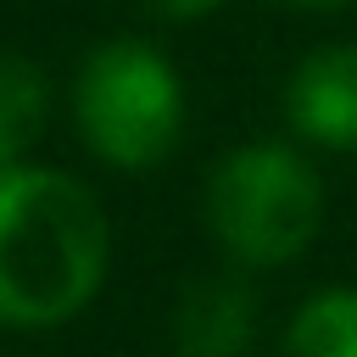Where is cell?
Returning a JSON list of instances; mask_svg holds the SVG:
<instances>
[{
    "label": "cell",
    "mask_w": 357,
    "mask_h": 357,
    "mask_svg": "<svg viewBox=\"0 0 357 357\" xmlns=\"http://www.w3.org/2000/svg\"><path fill=\"white\" fill-rule=\"evenodd\" d=\"M112 268V223L95 190L61 167H0V324L61 329Z\"/></svg>",
    "instance_id": "cell-1"
},
{
    "label": "cell",
    "mask_w": 357,
    "mask_h": 357,
    "mask_svg": "<svg viewBox=\"0 0 357 357\" xmlns=\"http://www.w3.org/2000/svg\"><path fill=\"white\" fill-rule=\"evenodd\" d=\"M201 206L240 268H284L324 229V178L290 139H251L218 156Z\"/></svg>",
    "instance_id": "cell-2"
},
{
    "label": "cell",
    "mask_w": 357,
    "mask_h": 357,
    "mask_svg": "<svg viewBox=\"0 0 357 357\" xmlns=\"http://www.w3.org/2000/svg\"><path fill=\"white\" fill-rule=\"evenodd\" d=\"M73 123L106 167H162L184 139V78L156 45L106 39L73 78Z\"/></svg>",
    "instance_id": "cell-3"
},
{
    "label": "cell",
    "mask_w": 357,
    "mask_h": 357,
    "mask_svg": "<svg viewBox=\"0 0 357 357\" xmlns=\"http://www.w3.org/2000/svg\"><path fill=\"white\" fill-rule=\"evenodd\" d=\"M290 128L318 151H357V45H318L284 84Z\"/></svg>",
    "instance_id": "cell-4"
},
{
    "label": "cell",
    "mask_w": 357,
    "mask_h": 357,
    "mask_svg": "<svg viewBox=\"0 0 357 357\" xmlns=\"http://www.w3.org/2000/svg\"><path fill=\"white\" fill-rule=\"evenodd\" d=\"M257 340V296L234 273L190 279L173 307V351L178 357H245Z\"/></svg>",
    "instance_id": "cell-5"
},
{
    "label": "cell",
    "mask_w": 357,
    "mask_h": 357,
    "mask_svg": "<svg viewBox=\"0 0 357 357\" xmlns=\"http://www.w3.org/2000/svg\"><path fill=\"white\" fill-rule=\"evenodd\" d=\"M50 123V78L33 56H0V167L28 162Z\"/></svg>",
    "instance_id": "cell-6"
},
{
    "label": "cell",
    "mask_w": 357,
    "mask_h": 357,
    "mask_svg": "<svg viewBox=\"0 0 357 357\" xmlns=\"http://www.w3.org/2000/svg\"><path fill=\"white\" fill-rule=\"evenodd\" d=\"M284 357H357V284L312 290L284 329Z\"/></svg>",
    "instance_id": "cell-7"
},
{
    "label": "cell",
    "mask_w": 357,
    "mask_h": 357,
    "mask_svg": "<svg viewBox=\"0 0 357 357\" xmlns=\"http://www.w3.org/2000/svg\"><path fill=\"white\" fill-rule=\"evenodd\" d=\"M151 6H162L167 17H206V11H218L223 0H151Z\"/></svg>",
    "instance_id": "cell-8"
},
{
    "label": "cell",
    "mask_w": 357,
    "mask_h": 357,
    "mask_svg": "<svg viewBox=\"0 0 357 357\" xmlns=\"http://www.w3.org/2000/svg\"><path fill=\"white\" fill-rule=\"evenodd\" d=\"M290 6H301V11H329V6H346V0H290Z\"/></svg>",
    "instance_id": "cell-9"
}]
</instances>
